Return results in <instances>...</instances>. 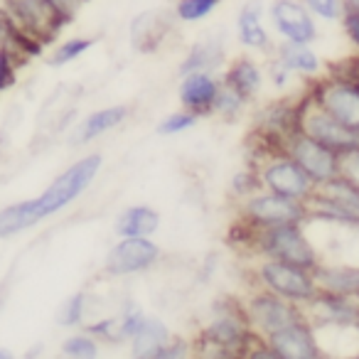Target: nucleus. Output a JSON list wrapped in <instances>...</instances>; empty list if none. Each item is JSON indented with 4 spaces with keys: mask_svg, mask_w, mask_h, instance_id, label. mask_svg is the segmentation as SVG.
<instances>
[{
    "mask_svg": "<svg viewBox=\"0 0 359 359\" xmlns=\"http://www.w3.org/2000/svg\"><path fill=\"white\" fill-rule=\"evenodd\" d=\"M101 165H104V155L89 153L76 160V163H72L67 170H62L42 190L40 197L3 207L0 210V239H11L15 234H22V231L37 226L40 222L55 217L57 212L67 210L72 202H76L89 190L96 175L101 172Z\"/></svg>",
    "mask_w": 359,
    "mask_h": 359,
    "instance_id": "nucleus-1",
    "label": "nucleus"
},
{
    "mask_svg": "<svg viewBox=\"0 0 359 359\" xmlns=\"http://www.w3.org/2000/svg\"><path fill=\"white\" fill-rule=\"evenodd\" d=\"M259 334L254 332L241 300L222 298L212 305L210 320L197 334V349L210 357H246Z\"/></svg>",
    "mask_w": 359,
    "mask_h": 359,
    "instance_id": "nucleus-2",
    "label": "nucleus"
},
{
    "mask_svg": "<svg viewBox=\"0 0 359 359\" xmlns=\"http://www.w3.org/2000/svg\"><path fill=\"white\" fill-rule=\"evenodd\" d=\"M236 229L244 231L246 246L254 251L256 259L285 261V264L303 266L310 271L318 269V264L323 261L318 246L305 234V224H278L254 229V226H246L239 222Z\"/></svg>",
    "mask_w": 359,
    "mask_h": 359,
    "instance_id": "nucleus-3",
    "label": "nucleus"
},
{
    "mask_svg": "<svg viewBox=\"0 0 359 359\" xmlns=\"http://www.w3.org/2000/svg\"><path fill=\"white\" fill-rule=\"evenodd\" d=\"M251 273H254L256 288H266L290 303L303 305V308L320 293L315 271L303 269V266L276 259H256Z\"/></svg>",
    "mask_w": 359,
    "mask_h": 359,
    "instance_id": "nucleus-4",
    "label": "nucleus"
},
{
    "mask_svg": "<svg viewBox=\"0 0 359 359\" xmlns=\"http://www.w3.org/2000/svg\"><path fill=\"white\" fill-rule=\"evenodd\" d=\"M305 205L310 219H323L337 226H359V185L344 175L315 187L313 197Z\"/></svg>",
    "mask_w": 359,
    "mask_h": 359,
    "instance_id": "nucleus-5",
    "label": "nucleus"
},
{
    "mask_svg": "<svg viewBox=\"0 0 359 359\" xmlns=\"http://www.w3.org/2000/svg\"><path fill=\"white\" fill-rule=\"evenodd\" d=\"M254 168L259 172L261 187L271 190L276 195L290 197V200L308 202L315 192V182L310 175L290 158L285 150H273V153H259L254 160Z\"/></svg>",
    "mask_w": 359,
    "mask_h": 359,
    "instance_id": "nucleus-6",
    "label": "nucleus"
},
{
    "mask_svg": "<svg viewBox=\"0 0 359 359\" xmlns=\"http://www.w3.org/2000/svg\"><path fill=\"white\" fill-rule=\"evenodd\" d=\"M298 130L323 143L339 158L352 153V150H359V130L349 128L342 121L330 116L323 106L315 104L308 91L298 96Z\"/></svg>",
    "mask_w": 359,
    "mask_h": 359,
    "instance_id": "nucleus-7",
    "label": "nucleus"
},
{
    "mask_svg": "<svg viewBox=\"0 0 359 359\" xmlns=\"http://www.w3.org/2000/svg\"><path fill=\"white\" fill-rule=\"evenodd\" d=\"M239 222L254 229L264 226H278V224H305L310 219L308 205L300 200L276 195L271 190L261 187L259 192L244 197L239 202Z\"/></svg>",
    "mask_w": 359,
    "mask_h": 359,
    "instance_id": "nucleus-8",
    "label": "nucleus"
},
{
    "mask_svg": "<svg viewBox=\"0 0 359 359\" xmlns=\"http://www.w3.org/2000/svg\"><path fill=\"white\" fill-rule=\"evenodd\" d=\"M308 94L330 116L342 121L349 128L359 130V79L342 74V72H332L327 76L313 79Z\"/></svg>",
    "mask_w": 359,
    "mask_h": 359,
    "instance_id": "nucleus-9",
    "label": "nucleus"
},
{
    "mask_svg": "<svg viewBox=\"0 0 359 359\" xmlns=\"http://www.w3.org/2000/svg\"><path fill=\"white\" fill-rule=\"evenodd\" d=\"M244 310L246 318H249L251 327L259 337H269V334L278 332V330L288 327L293 323H300L305 320V308L298 303H290V300L280 298V295L271 293L266 288H256L246 295L244 300Z\"/></svg>",
    "mask_w": 359,
    "mask_h": 359,
    "instance_id": "nucleus-10",
    "label": "nucleus"
},
{
    "mask_svg": "<svg viewBox=\"0 0 359 359\" xmlns=\"http://www.w3.org/2000/svg\"><path fill=\"white\" fill-rule=\"evenodd\" d=\"M163 251L153 236H123L109 249L104 259V271L114 278L138 276L150 271L160 261Z\"/></svg>",
    "mask_w": 359,
    "mask_h": 359,
    "instance_id": "nucleus-11",
    "label": "nucleus"
},
{
    "mask_svg": "<svg viewBox=\"0 0 359 359\" xmlns=\"http://www.w3.org/2000/svg\"><path fill=\"white\" fill-rule=\"evenodd\" d=\"M269 20L276 35L285 42L315 45L320 37L318 18L305 8L303 0H273L269 6Z\"/></svg>",
    "mask_w": 359,
    "mask_h": 359,
    "instance_id": "nucleus-12",
    "label": "nucleus"
},
{
    "mask_svg": "<svg viewBox=\"0 0 359 359\" xmlns=\"http://www.w3.org/2000/svg\"><path fill=\"white\" fill-rule=\"evenodd\" d=\"M283 150L310 175L315 185H323L327 180L339 175V155L325 148L315 138L305 135L303 130H295L283 140Z\"/></svg>",
    "mask_w": 359,
    "mask_h": 359,
    "instance_id": "nucleus-13",
    "label": "nucleus"
},
{
    "mask_svg": "<svg viewBox=\"0 0 359 359\" xmlns=\"http://www.w3.org/2000/svg\"><path fill=\"white\" fill-rule=\"evenodd\" d=\"M266 342L273 347L278 359H320L325 357V349L320 344L318 330L308 318L293 323L278 332L269 334Z\"/></svg>",
    "mask_w": 359,
    "mask_h": 359,
    "instance_id": "nucleus-14",
    "label": "nucleus"
},
{
    "mask_svg": "<svg viewBox=\"0 0 359 359\" xmlns=\"http://www.w3.org/2000/svg\"><path fill=\"white\" fill-rule=\"evenodd\" d=\"M222 89V76L217 72H190L180 76L177 101L182 109L197 116H212V106Z\"/></svg>",
    "mask_w": 359,
    "mask_h": 359,
    "instance_id": "nucleus-15",
    "label": "nucleus"
},
{
    "mask_svg": "<svg viewBox=\"0 0 359 359\" xmlns=\"http://www.w3.org/2000/svg\"><path fill=\"white\" fill-rule=\"evenodd\" d=\"M264 15H269L261 0H246L236 15V42L249 52H269L273 47L271 32L264 22Z\"/></svg>",
    "mask_w": 359,
    "mask_h": 359,
    "instance_id": "nucleus-16",
    "label": "nucleus"
},
{
    "mask_svg": "<svg viewBox=\"0 0 359 359\" xmlns=\"http://www.w3.org/2000/svg\"><path fill=\"white\" fill-rule=\"evenodd\" d=\"M130 118V106L116 104V106H104V109L91 111L86 118H81V123L74 128L69 143L72 145H89L96 138L106 135L109 130H116Z\"/></svg>",
    "mask_w": 359,
    "mask_h": 359,
    "instance_id": "nucleus-17",
    "label": "nucleus"
},
{
    "mask_svg": "<svg viewBox=\"0 0 359 359\" xmlns=\"http://www.w3.org/2000/svg\"><path fill=\"white\" fill-rule=\"evenodd\" d=\"M222 81L226 86H231L234 91H239L244 99L254 101L266 84V69L254 57L241 55L226 65V69L222 72Z\"/></svg>",
    "mask_w": 359,
    "mask_h": 359,
    "instance_id": "nucleus-18",
    "label": "nucleus"
},
{
    "mask_svg": "<svg viewBox=\"0 0 359 359\" xmlns=\"http://www.w3.org/2000/svg\"><path fill=\"white\" fill-rule=\"evenodd\" d=\"M315 278H318L320 290H330V293L347 295V298L359 300V264H327L320 261L315 269Z\"/></svg>",
    "mask_w": 359,
    "mask_h": 359,
    "instance_id": "nucleus-19",
    "label": "nucleus"
},
{
    "mask_svg": "<svg viewBox=\"0 0 359 359\" xmlns=\"http://www.w3.org/2000/svg\"><path fill=\"white\" fill-rule=\"evenodd\" d=\"M226 60V47L224 40L215 32L205 37V40L195 42L185 60L180 62V76L190 74V72H217Z\"/></svg>",
    "mask_w": 359,
    "mask_h": 359,
    "instance_id": "nucleus-20",
    "label": "nucleus"
},
{
    "mask_svg": "<svg viewBox=\"0 0 359 359\" xmlns=\"http://www.w3.org/2000/svg\"><path fill=\"white\" fill-rule=\"evenodd\" d=\"M273 57L283 67H288L295 76H303V79H318L323 72V62H320L318 52L313 50V45L280 40L273 50Z\"/></svg>",
    "mask_w": 359,
    "mask_h": 359,
    "instance_id": "nucleus-21",
    "label": "nucleus"
},
{
    "mask_svg": "<svg viewBox=\"0 0 359 359\" xmlns=\"http://www.w3.org/2000/svg\"><path fill=\"white\" fill-rule=\"evenodd\" d=\"M158 229H160V215L150 205L126 207L114 222L116 239H123V236H155Z\"/></svg>",
    "mask_w": 359,
    "mask_h": 359,
    "instance_id": "nucleus-22",
    "label": "nucleus"
},
{
    "mask_svg": "<svg viewBox=\"0 0 359 359\" xmlns=\"http://www.w3.org/2000/svg\"><path fill=\"white\" fill-rule=\"evenodd\" d=\"M172 339V330L163 323L160 318L148 315L145 325L140 327V332L130 339V354L138 359H153L155 349H160L163 344H168Z\"/></svg>",
    "mask_w": 359,
    "mask_h": 359,
    "instance_id": "nucleus-23",
    "label": "nucleus"
},
{
    "mask_svg": "<svg viewBox=\"0 0 359 359\" xmlns=\"http://www.w3.org/2000/svg\"><path fill=\"white\" fill-rule=\"evenodd\" d=\"M86 313H89V293L86 290H76V293H72L60 305V310H57V325L67 330L84 327Z\"/></svg>",
    "mask_w": 359,
    "mask_h": 359,
    "instance_id": "nucleus-24",
    "label": "nucleus"
},
{
    "mask_svg": "<svg viewBox=\"0 0 359 359\" xmlns=\"http://www.w3.org/2000/svg\"><path fill=\"white\" fill-rule=\"evenodd\" d=\"M60 352L69 359H96L101 354V342L86 330H76L62 339Z\"/></svg>",
    "mask_w": 359,
    "mask_h": 359,
    "instance_id": "nucleus-25",
    "label": "nucleus"
},
{
    "mask_svg": "<svg viewBox=\"0 0 359 359\" xmlns=\"http://www.w3.org/2000/svg\"><path fill=\"white\" fill-rule=\"evenodd\" d=\"M222 3H224V0H175L172 15L177 22L197 25V22H205Z\"/></svg>",
    "mask_w": 359,
    "mask_h": 359,
    "instance_id": "nucleus-26",
    "label": "nucleus"
},
{
    "mask_svg": "<svg viewBox=\"0 0 359 359\" xmlns=\"http://www.w3.org/2000/svg\"><path fill=\"white\" fill-rule=\"evenodd\" d=\"M249 104H251L249 99H244L239 91H234L231 86H226L224 81H222V89L215 99V106H212V116H217V118H222V121H236L249 109Z\"/></svg>",
    "mask_w": 359,
    "mask_h": 359,
    "instance_id": "nucleus-27",
    "label": "nucleus"
},
{
    "mask_svg": "<svg viewBox=\"0 0 359 359\" xmlns=\"http://www.w3.org/2000/svg\"><path fill=\"white\" fill-rule=\"evenodd\" d=\"M94 45H96V37H84V35L69 37V40L60 42V45L55 47V52H52V57H50V65L52 67L72 65V62L81 60Z\"/></svg>",
    "mask_w": 359,
    "mask_h": 359,
    "instance_id": "nucleus-28",
    "label": "nucleus"
},
{
    "mask_svg": "<svg viewBox=\"0 0 359 359\" xmlns=\"http://www.w3.org/2000/svg\"><path fill=\"white\" fill-rule=\"evenodd\" d=\"M148 320V313L140 308L138 303H126L118 313V334H121V344H128L135 334L140 332V327Z\"/></svg>",
    "mask_w": 359,
    "mask_h": 359,
    "instance_id": "nucleus-29",
    "label": "nucleus"
},
{
    "mask_svg": "<svg viewBox=\"0 0 359 359\" xmlns=\"http://www.w3.org/2000/svg\"><path fill=\"white\" fill-rule=\"evenodd\" d=\"M197 121H200L197 114H192V111H187V109H177L165 116L155 130H158V135H163V138H172V135H182V133H187V130H192L197 126Z\"/></svg>",
    "mask_w": 359,
    "mask_h": 359,
    "instance_id": "nucleus-30",
    "label": "nucleus"
},
{
    "mask_svg": "<svg viewBox=\"0 0 359 359\" xmlns=\"http://www.w3.org/2000/svg\"><path fill=\"white\" fill-rule=\"evenodd\" d=\"M229 190H231V195L239 197V200H244V197L259 192L261 190V180H259V172H256V168L239 170V172H234V177H231V182H229Z\"/></svg>",
    "mask_w": 359,
    "mask_h": 359,
    "instance_id": "nucleus-31",
    "label": "nucleus"
},
{
    "mask_svg": "<svg viewBox=\"0 0 359 359\" xmlns=\"http://www.w3.org/2000/svg\"><path fill=\"white\" fill-rule=\"evenodd\" d=\"M86 332H91L101 344H121V334H118V318H101L94 323L84 325Z\"/></svg>",
    "mask_w": 359,
    "mask_h": 359,
    "instance_id": "nucleus-32",
    "label": "nucleus"
},
{
    "mask_svg": "<svg viewBox=\"0 0 359 359\" xmlns=\"http://www.w3.org/2000/svg\"><path fill=\"white\" fill-rule=\"evenodd\" d=\"M305 8L323 22H337L344 13L342 0H303Z\"/></svg>",
    "mask_w": 359,
    "mask_h": 359,
    "instance_id": "nucleus-33",
    "label": "nucleus"
},
{
    "mask_svg": "<svg viewBox=\"0 0 359 359\" xmlns=\"http://www.w3.org/2000/svg\"><path fill=\"white\" fill-rule=\"evenodd\" d=\"M293 72L288 69V67H283L278 60H271V65H269V69H266V79L271 81V86L273 89H278V91H285L290 86V81H293Z\"/></svg>",
    "mask_w": 359,
    "mask_h": 359,
    "instance_id": "nucleus-34",
    "label": "nucleus"
},
{
    "mask_svg": "<svg viewBox=\"0 0 359 359\" xmlns=\"http://www.w3.org/2000/svg\"><path fill=\"white\" fill-rule=\"evenodd\" d=\"M339 22H342L344 37H347L349 45H352L359 55V11H354V8H344Z\"/></svg>",
    "mask_w": 359,
    "mask_h": 359,
    "instance_id": "nucleus-35",
    "label": "nucleus"
},
{
    "mask_svg": "<svg viewBox=\"0 0 359 359\" xmlns=\"http://www.w3.org/2000/svg\"><path fill=\"white\" fill-rule=\"evenodd\" d=\"M190 349L192 347L185 342V339L172 337L168 344H163L160 349H155L153 359H182V357H187V354H190Z\"/></svg>",
    "mask_w": 359,
    "mask_h": 359,
    "instance_id": "nucleus-36",
    "label": "nucleus"
},
{
    "mask_svg": "<svg viewBox=\"0 0 359 359\" xmlns=\"http://www.w3.org/2000/svg\"><path fill=\"white\" fill-rule=\"evenodd\" d=\"M47 3H50V8L62 18V22L67 25V22L74 20V15L84 8L86 0H47Z\"/></svg>",
    "mask_w": 359,
    "mask_h": 359,
    "instance_id": "nucleus-37",
    "label": "nucleus"
},
{
    "mask_svg": "<svg viewBox=\"0 0 359 359\" xmlns=\"http://www.w3.org/2000/svg\"><path fill=\"white\" fill-rule=\"evenodd\" d=\"M339 175H344V177L359 185V150H352V153L339 158Z\"/></svg>",
    "mask_w": 359,
    "mask_h": 359,
    "instance_id": "nucleus-38",
    "label": "nucleus"
},
{
    "mask_svg": "<svg viewBox=\"0 0 359 359\" xmlns=\"http://www.w3.org/2000/svg\"><path fill=\"white\" fill-rule=\"evenodd\" d=\"M344 8H354V11H359V0H342Z\"/></svg>",
    "mask_w": 359,
    "mask_h": 359,
    "instance_id": "nucleus-39",
    "label": "nucleus"
},
{
    "mask_svg": "<svg viewBox=\"0 0 359 359\" xmlns=\"http://www.w3.org/2000/svg\"><path fill=\"white\" fill-rule=\"evenodd\" d=\"M13 357V352H6V349L0 347V359H11Z\"/></svg>",
    "mask_w": 359,
    "mask_h": 359,
    "instance_id": "nucleus-40",
    "label": "nucleus"
}]
</instances>
